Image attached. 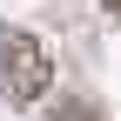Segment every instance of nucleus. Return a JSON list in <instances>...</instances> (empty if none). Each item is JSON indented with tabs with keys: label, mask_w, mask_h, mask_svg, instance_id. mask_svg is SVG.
I'll use <instances>...</instances> for the list:
<instances>
[{
	"label": "nucleus",
	"mask_w": 121,
	"mask_h": 121,
	"mask_svg": "<svg viewBox=\"0 0 121 121\" xmlns=\"http://www.w3.org/2000/svg\"><path fill=\"white\" fill-rule=\"evenodd\" d=\"M54 87V60L40 47L27 27H0V101H13V108H27V101H40Z\"/></svg>",
	"instance_id": "1"
},
{
	"label": "nucleus",
	"mask_w": 121,
	"mask_h": 121,
	"mask_svg": "<svg viewBox=\"0 0 121 121\" xmlns=\"http://www.w3.org/2000/svg\"><path fill=\"white\" fill-rule=\"evenodd\" d=\"M60 121H94V114H87V108H67V114H60Z\"/></svg>",
	"instance_id": "2"
},
{
	"label": "nucleus",
	"mask_w": 121,
	"mask_h": 121,
	"mask_svg": "<svg viewBox=\"0 0 121 121\" xmlns=\"http://www.w3.org/2000/svg\"><path fill=\"white\" fill-rule=\"evenodd\" d=\"M101 7H108V13H114V20H121V0H101Z\"/></svg>",
	"instance_id": "3"
}]
</instances>
